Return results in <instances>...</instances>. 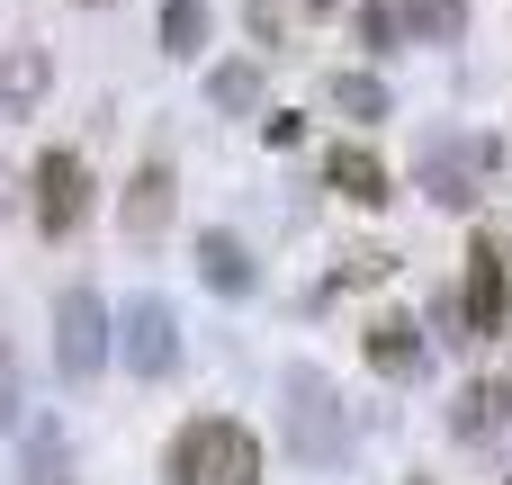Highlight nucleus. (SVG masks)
<instances>
[{
	"label": "nucleus",
	"mask_w": 512,
	"mask_h": 485,
	"mask_svg": "<svg viewBox=\"0 0 512 485\" xmlns=\"http://www.w3.org/2000/svg\"><path fill=\"white\" fill-rule=\"evenodd\" d=\"M171 485H261V441L234 423V414H198L171 432V459H162Z\"/></svg>",
	"instance_id": "nucleus-1"
},
{
	"label": "nucleus",
	"mask_w": 512,
	"mask_h": 485,
	"mask_svg": "<svg viewBox=\"0 0 512 485\" xmlns=\"http://www.w3.org/2000/svg\"><path fill=\"white\" fill-rule=\"evenodd\" d=\"M279 396H288V405H279V423H288V450H297L306 468H333V459L351 450V414H342V387H333L324 369H306V360H297V369L279 378Z\"/></svg>",
	"instance_id": "nucleus-2"
},
{
	"label": "nucleus",
	"mask_w": 512,
	"mask_h": 485,
	"mask_svg": "<svg viewBox=\"0 0 512 485\" xmlns=\"http://www.w3.org/2000/svg\"><path fill=\"white\" fill-rule=\"evenodd\" d=\"M108 342H117V324H108L99 288H63V297H54V369H63L72 387H90V378L108 369Z\"/></svg>",
	"instance_id": "nucleus-3"
},
{
	"label": "nucleus",
	"mask_w": 512,
	"mask_h": 485,
	"mask_svg": "<svg viewBox=\"0 0 512 485\" xmlns=\"http://www.w3.org/2000/svg\"><path fill=\"white\" fill-rule=\"evenodd\" d=\"M27 189H36V198H27V207H36V234H54V243H63V234L81 225V207H90V171H81V153H63V144L36 153Z\"/></svg>",
	"instance_id": "nucleus-4"
},
{
	"label": "nucleus",
	"mask_w": 512,
	"mask_h": 485,
	"mask_svg": "<svg viewBox=\"0 0 512 485\" xmlns=\"http://www.w3.org/2000/svg\"><path fill=\"white\" fill-rule=\"evenodd\" d=\"M117 342H126V369H135V378H171V369H180V324H171L162 297H126Z\"/></svg>",
	"instance_id": "nucleus-5"
},
{
	"label": "nucleus",
	"mask_w": 512,
	"mask_h": 485,
	"mask_svg": "<svg viewBox=\"0 0 512 485\" xmlns=\"http://www.w3.org/2000/svg\"><path fill=\"white\" fill-rule=\"evenodd\" d=\"M171 207H180V171L153 153V162H135V180H126V198H117V225H126V243H153L162 225H171Z\"/></svg>",
	"instance_id": "nucleus-6"
},
{
	"label": "nucleus",
	"mask_w": 512,
	"mask_h": 485,
	"mask_svg": "<svg viewBox=\"0 0 512 485\" xmlns=\"http://www.w3.org/2000/svg\"><path fill=\"white\" fill-rule=\"evenodd\" d=\"M504 315H512V261L477 234V243H468V333H477V342H495V333H504Z\"/></svg>",
	"instance_id": "nucleus-7"
},
{
	"label": "nucleus",
	"mask_w": 512,
	"mask_h": 485,
	"mask_svg": "<svg viewBox=\"0 0 512 485\" xmlns=\"http://www.w3.org/2000/svg\"><path fill=\"white\" fill-rule=\"evenodd\" d=\"M324 180H333L351 207H387V198H396V189H387V162H378L369 144H333V153H324Z\"/></svg>",
	"instance_id": "nucleus-8"
},
{
	"label": "nucleus",
	"mask_w": 512,
	"mask_h": 485,
	"mask_svg": "<svg viewBox=\"0 0 512 485\" xmlns=\"http://www.w3.org/2000/svg\"><path fill=\"white\" fill-rule=\"evenodd\" d=\"M198 279H207L216 297H252V288H261L252 252H243V243H234L225 225H207V234H198Z\"/></svg>",
	"instance_id": "nucleus-9"
},
{
	"label": "nucleus",
	"mask_w": 512,
	"mask_h": 485,
	"mask_svg": "<svg viewBox=\"0 0 512 485\" xmlns=\"http://www.w3.org/2000/svg\"><path fill=\"white\" fill-rule=\"evenodd\" d=\"M45 81H54V54L45 45H9L0 54V117H36Z\"/></svg>",
	"instance_id": "nucleus-10"
},
{
	"label": "nucleus",
	"mask_w": 512,
	"mask_h": 485,
	"mask_svg": "<svg viewBox=\"0 0 512 485\" xmlns=\"http://www.w3.org/2000/svg\"><path fill=\"white\" fill-rule=\"evenodd\" d=\"M360 351H369V369H378V378H414V369H423V333H414L405 315H378Z\"/></svg>",
	"instance_id": "nucleus-11"
},
{
	"label": "nucleus",
	"mask_w": 512,
	"mask_h": 485,
	"mask_svg": "<svg viewBox=\"0 0 512 485\" xmlns=\"http://www.w3.org/2000/svg\"><path fill=\"white\" fill-rule=\"evenodd\" d=\"M504 423H512V387H504V378H495V387H468L459 414H450L459 441H486V432H504Z\"/></svg>",
	"instance_id": "nucleus-12"
},
{
	"label": "nucleus",
	"mask_w": 512,
	"mask_h": 485,
	"mask_svg": "<svg viewBox=\"0 0 512 485\" xmlns=\"http://www.w3.org/2000/svg\"><path fill=\"white\" fill-rule=\"evenodd\" d=\"M207 99H216L225 117H252V108H261V63H243V54H234V63H207Z\"/></svg>",
	"instance_id": "nucleus-13"
},
{
	"label": "nucleus",
	"mask_w": 512,
	"mask_h": 485,
	"mask_svg": "<svg viewBox=\"0 0 512 485\" xmlns=\"http://www.w3.org/2000/svg\"><path fill=\"white\" fill-rule=\"evenodd\" d=\"M468 27V0H405V36L414 45H459Z\"/></svg>",
	"instance_id": "nucleus-14"
},
{
	"label": "nucleus",
	"mask_w": 512,
	"mask_h": 485,
	"mask_svg": "<svg viewBox=\"0 0 512 485\" xmlns=\"http://www.w3.org/2000/svg\"><path fill=\"white\" fill-rule=\"evenodd\" d=\"M198 45H207V0H162V54L198 63Z\"/></svg>",
	"instance_id": "nucleus-15"
},
{
	"label": "nucleus",
	"mask_w": 512,
	"mask_h": 485,
	"mask_svg": "<svg viewBox=\"0 0 512 485\" xmlns=\"http://www.w3.org/2000/svg\"><path fill=\"white\" fill-rule=\"evenodd\" d=\"M468 162H477V171H495V144L477 135V144H468ZM432 198H441V207H468V198H477V189H468V171H459L450 153L432 162Z\"/></svg>",
	"instance_id": "nucleus-16"
},
{
	"label": "nucleus",
	"mask_w": 512,
	"mask_h": 485,
	"mask_svg": "<svg viewBox=\"0 0 512 485\" xmlns=\"http://www.w3.org/2000/svg\"><path fill=\"white\" fill-rule=\"evenodd\" d=\"M333 108L342 117H387V81L378 72H333Z\"/></svg>",
	"instance_id": "nucleus-17"
},
{
	"label": "nucleus",
	"mask_w": 512,
	"mask_h": 485,
	"mask_svg": "<svg viewBox=\"0 0 512 485\" xmlns=\"http://www.w3.org/2000/svg\"><path fill=\"white\" fill-rule=\"evenodd\" d=\"M360 45H369V54H396V45H405V9H396V0H360Z\"/></svg>",
	"instance_id": "nucleus-18"
},
{
	"label": "nucleus",
	"mask_w": 512,
	"mask_h": 485,
	"mask_svg": "<svg viewBox=\"0 0 512 485\" xmlns=\"http://www.w3.org/2000/svg\"><path fill=\"white\" fill-rule=\"evenodd\" d=\"M0 432H18V360H9V333H0Z\"/></svg>",
	"instance_id": "nucleus-19"
},
{
	"label": "nucleus",
	"mask_w": 512,
	"mask_h": 485,
	"mask_svg": "<svg viewBox=\"0 0 512 485\" xmlns=\"http://www.w3.org/2000/svg\"><path fill=\"white\" fill-rule=\"evenodd\" d=\"M27 468H36V485H54V477H63V441L36 432V441H27Z\"/></svg>",
	"instance_id": "nucleus-20"
},
{
	"label": "nucleus",
	"mask_w": 512,
	"mask_h": 485,
	"mask_svg": "<svg viewBox=\"0 0 512 485\" xmlns=\"http://www.w3.org/2000/svg\"><path fill=\"white\" fill-rule=\"evenodd\" d=\"M243 18H252V36H261V45H279V9H270V0H243Z\"/></svg>",
	"instance_id": "nucleus-21"
},
{
	"label": "nucleus",
	"mask_w": 512,
	"mask_h": 485,
	"mask_svg": "<svg viewBox=\"0 0 512 485\" xmlns=\"http://www.w3.org/2000/svg\"><path fill=\"white\" fill-rule=\"evenodd\" d=\"M306 9H333V0H306Z\"/></svg>",
	"instance_id": "nucleus-22"
},
{
	"label": "nucleus",
	"mask_w": 512,
	"mask_h": 485,
	"mask_svg": "<svg viewBox=\"0 0 512 485\" xmlns=\"http://www.w3.org/2000/svg\"><path fill=\"white\" fill-rule=\"evenodd\" d=\"M90 9H99V0H90Z\"/></svg>",
	"instance_id": "nucleus-23"
}]
</instances>
